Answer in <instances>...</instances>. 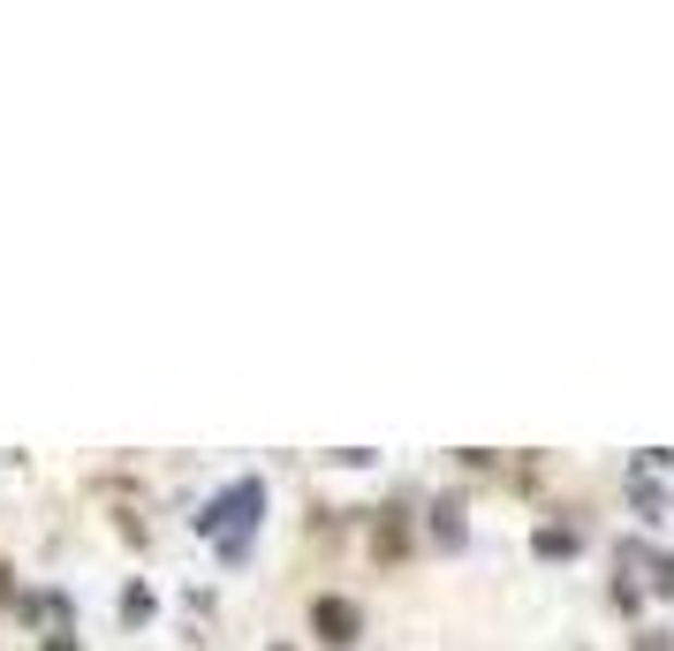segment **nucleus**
Masks as SVG:
<instances>
[{
	"instance_id": "f257e3e1",
	"label": "nucleus",
	"mask_w": 674,
	"mask_h": 651,
	"mask_svg": "<svg viewBox=\"0 0 674 651\" xmlns=\"http://www.w3.org/2000/svg\"><path fill=\"white\" fill-rule=\"evenodd\" d=\"M319 629H327V644H348L356 637V606H341V599H319V614H311Z\"/></svg>"
}]
</instances>
